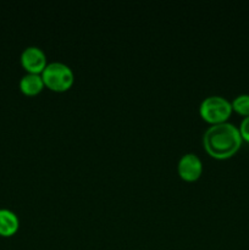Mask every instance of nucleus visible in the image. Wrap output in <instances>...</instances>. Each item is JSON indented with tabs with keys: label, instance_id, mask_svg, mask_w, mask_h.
I'll list each match as a JSON object with an SVG mask.
<instances>
[{
	"label": "nucleus",
	"instance_id": "nucleus-1",
	"mask_svg": "<svg viewBox=\"0 0 249 250\" xmlns=\"http://www.w3.org/2000/svg\"><path fill=\"white\" fill-rule=\"evenodd\" d=\"M205 150L216 159H226L233 155L242 144L239 129L231 122L211 125L203 136Z\"/></svg>",
	"mask_w": 249,
	"mask_h": 250
},
{
	"label": "nucleus",
	"instance_id": "nucleus-2",
	"mask_svg": "<svg viewBox=\"0 0 249 250\" xmlns=\"http://www.w3.org/2000/svg\"><path fill=\"white\" fill-rule=\"evenodd\" d=\"M44 84L56 92H63L72 85L75 81L72 68L61 61H51L42 72Z\"/></svg>",
	"mask_w": 249,
	"mask_h": 250
},
{
	"label": "nucleus",
	"instance_id": "nucleus-3",
	"mask_svg": "<svg viewBox=\"0 0 249 250\" xmlns=\"http://www.w3.org/2000/svg\"><path fill=\"white\" fill-rule=\"evenodd\" d=\"M231 103L220 95H210L204 98L199 106L200 116L212 125L226 121L231 115Z\"/></svg>",
	"mask_w": 249,
	"mask_h": 250
},
{
	"label": "nucleus",
	"instance_id": "nucleus-4",
	"mask_svg": "<svg viewBox=\"0 0 249 250\" xmlns=\"http://www.w3.org/2000/svg\"><path fill=\"white\" fill-rule=\"evenodd\" d=\"M21 63L28 72L32 73H42L44 67L48 65L44 50L36 45L23 49L21 54Z\"/></svg>",
	"mask_w": 249,
	"mask_h": 250
},
{
	"label": "nucleus",
	"instance_id": "nucleus-5",
	"mask_svg": "<svg viewBox=\"0 0 249 250\" xmlns=\"http://www.w3.org/2000/svg\"><path fill=\"white\" fill-rule=\"evenodd\" d=\"M178 173L186 181H195L203 172L202 159L194 153H187L178 160Z\"/></svg>",
	"mask_w": 249,
	"mask_h": 250
},
{
	"label": "nucleus",
	"instance_id": "nucleus-6",
	"mask_svg": "<svg viewBox=\"0 0 249 250\" xmlns=\"http://www.w3.org/2000/svg\"><path fill=\"white\" fill-rule=\"evenodd\" d=\"M20 225L19 216L12 210L0 208V234L11 236L17 231Z\"/></svg>",
	"mask_w": 249,
	"mask_h": 250
},
{
	"label": "nucleus",
	"instance_id": "nucleus-7",
	"mask_svg": "<svg viewBox=\"0 0 249 250\" xmlns=\"http://www.w3.org/2000/svg\"><path fill=\"white\" fill-rule=\"evenodd\" d=\"M44 81L41 73L27 72L20 80V88L27 95H34L41 92L44 87Z\"/></svg>",
	"mask_w": 249,
	"mask_h": 250
},
{
	"label": "nucleus",
	"instance_id": "nucleus-8",
	"mask_svg": "<svg viewBox=\"0 0 249 250\" xmlns=\"http://www.w3.org/2000/svg\"><path fill=\"white\" fill-rule=\"evenodd\" d=\"M232 104V109L236 110L237 112L242 115H249V94H241L233 99Z\"/></svg>",
	"mask_w": 249,
	"mask_h": 250
},
{
	"label": "nucleus",
	"instance_id": "nucleus-9",
	"mask_svg": "<svg viewBox=\"0 0 249 250\" xmlns=\"http://www.w3.org/2000/svg\"><path fill=\"white\" fill-rule=\"evenodd\" d=\"M238 129H239V133H241L242 138L249 142V115L242 120L241 126H239Z\"/></svg>",
	"mask_w": 249,
	"mask_h": 250
}]
</instances>
